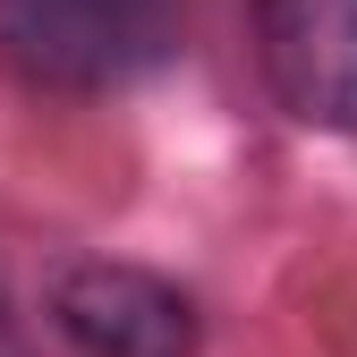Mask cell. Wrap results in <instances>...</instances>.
Masks as SVG:
<instances>
[{
    "label": "cell",
    "mask_w": 357,
    "mask_h": 357,
    "mask_svg": "<svg viewBox=\"0 0 357 357\" xmlns=\"http://www.w3.org/2000/svg\"><path fill=\"white\" fill-rule=\"evenodd\" d=\"M0 357H34V349H26V332H17V315H9V306H0Z\"/></svg>",
    "instance_id": "277c9868"
},
{
    "label": "cell",
    "mask_w": 357,
    "mask_h": 357,
    "mask_svg": "<svg viewBox=\"0 0 357 357\" xmlns=\"http://www.w3.org/2000/svg\"><path fill=\"white\" fill-rule=\"evenodd\" d=\"M255 52L306 128H357V0H255Z\"/></svg>",
    "instance_id": "7a4b0ae2"
},
{
    "label": "cell",
    "mask_w": 357,
    "mask_h": 357,
    "mask_svg": "<svg viewBox=\"0 0 357 357\" xmlns=\"http://www.w3.org/2000/svg\"><path fill=\"white\" fill-rule=\"evenodd\" d=\"M178 43V0H0V60L52 94H102Z\"/></svg>",
    "instance_id": "6da1fadb"
},
{
    "label": "cell",
    "mask_w": 357,
    "mask_h": 357,
    "mask_svg": "<svg viewBox=\"0 0 357 357\" xmlns=\"http://www.w3.org/2000/svg\"><path fill=\"white\" fill-rule=\"evenodd\" d=\"M52 315L85 357H196V306L137 264H77L52 289Z\"/></svg>",
    "instance_id": "3957f363"
}]
</instances>
